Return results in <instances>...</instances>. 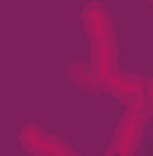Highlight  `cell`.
Here are the masks:
<instances>
[{
	"label": "cell",
	"mask_w": 153,
	"mask_h": 156,
	"mask_svg": "<svg viewBox=\"0 0 153 156\" xmlns=\"http://www.w3.org/2000/svg\"><path fill=\"white\" fill-rule=\"evenodd\" d=\"M66 72H69V78H72V84L81 87V90H87V93H102V90H105V81L96 75V69L90 66V63L75 60V63H69Z\"/></svg>",
	"instance_id": "cell-4"
},
{
	"label": "cell",
	"mask_w": 153,
	"mask_h": 156,
	"mask_svg": "<svg viewBox=\"0 0 153 156\" xmlns=\"http://www.w3.org/2000/svg\"><path fill=\"white\" fill-rule=\"evenodd\" d=\"M105 90H111L120 102H138L147 96V81L141 75H126V72H111L105 78Z\"/></svg>",
	"instance_id": "cell-3"
},
{
	"label": "cell",
	"mask_w": 153,
	"mask_h": 156,
	"mask_svg": "<svg viewBox=\"0 0 153 156\" xmlns=\"http://www.w3.org/2000/svg\"><path fill=\"white\" fill-rule=\"evenodd\" d=\"M21 144H24L30 153H36V156H72V150H69L66 141L48 135V132H42L36 126H27V129L21 132Z\"/></svg>",
	"instance_id": "cell-2"
},
{
	"label": "cell",
	"mask_w": 153,
	"mask_h": 156,
	"mask_svg": "<svg viewBox=\"0 0 153 156\" xmlns=\"http://www.w3.org/2000/svg\"><path fill=\"white\" fill-rule=\"evenodd\" d=\"M87 21V33H90V45H93V69L96 75L105 78L114 72V33H111V18L102 6H90L84 12Z\"/></svg>",
	"instance_id": "cell-1"
}]
</instances>
